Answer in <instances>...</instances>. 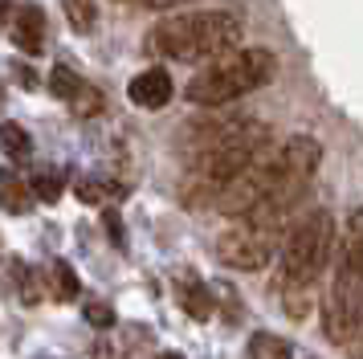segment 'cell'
Wrapping results in <instances>:
<instances>
[{
	"label": "cell",
	"mask_w": 363,
	"mask_h": 359,
	"mask_svg": "<svg viewBox=\"0 0 363 359\" xmlns=\"http://www.w3.org/2000/svg\"><path fill=\"white\" fill-rule=\"evenodd\" d=\"M269 143H274V135L257 118H225L216 127H204V135H196L192 155H188L192 167L184 180V204L188 209L213 204L220 188L233 176H241Z\"/></svg>",
	"instance_id": "obj_1"
},
{
	"label": "cell",
	"mask_w": 363,
	"mask_h": 359,
	"mask_svg": "<svg viewBox=\"0 0 363 359\" xmlns=\"http://www.w3.org/2000/svg\"><path fill=\"white\" fill-rule=\"evenodd\" d=\"M151 53L160 57H176V62H220L237 53L241 45V21L233 13H188L172 16L151 33Z\"/></svg>",
	"instance_id": "obj_2"
},
{
	"label": "cell",
	"mask_w": 363,
	"mask_h": 359,
	"mask_svg": "<svg viewBox=\"0 0 363 359\" xmlns=\"http://www.w3.org/2000/svg\"><path fill=\"white\" fill-rule=\"evenodd\" d=\"M274 74H278V57L269 49H237L229 57L204 65L196 78L188 82V102L225 106V102L249 94V90H262Z\"/></svg>",
	"instance_id": "obj_3"
},
{
	"label": "cell",
	"mask_w": 363,
	"mask_h": 359,
	"mask_svg": "<svg viewBox=\"0 0 363 359\" xmlns=\"http://www.w3.org/2000/svg\"><path fill=\"white\" fill-rule=\"evenodd\" d=\"M323 326H327V339L339 347L363 335V245L351 237H343V258L335 265L330 290L323 298Z\"/></svg>",
	"instance_id": "obj_4"
},
{
	"label": "cell",
	"mask_w": 363,
	"mask_h": 359,
	"mask_svg": "<svg viewBox=\"0 0 363 359\" xmlns=\"http://www.w3.org/2000/svg\"><path fill=\"white\" fill-rule=\"evenodd\" d=\"M330 253H335V216L327 209H314L290 228V237L281 245V286L314 290Z\"/></svg>",
	"instance_id": "obj_5"
},
{
	"label": "cell",
	"mask_w": 363,
	"mask_h": 359,
	"mask_svg": "<svg viewBox=\"0 0 363 359\" xmlns=\"http://www.w3.org/2000/svg\"><path fill=\"white\" fill-rule=\"evenodd\" d=\"M281 188V176H278V147L269 143L257 155V160L249 163L241 176H233L225 188H220V196L213 200V209L220 212V216H249V212L262 204L269 192H278Z\"/></svg>",
	"instance_id": "obj_6"
},
{
	"label": "cell",
	"mask_w": 363,
	"mask_h": 359,
	"mask_svg": "<svg viewBox=\"0 0 363 359\" xmlns=\"http://www.w3.org/2000/svg\"><path fill=\"white\" fill-rule=\"evenodd\" d=\"M274 249H278V233L257 225H233L229 233L216 237V258L233 270H262L269 265Z\"/></svg>",
	"instance_id": "obj_7"
},
{
	"label": "cell",
	"mask_w": 363,
	"mask_h": 359,
	"mask_svg": "<svg viewBox=\"0 0 363 359\" xmlns=\"http://www.w3.org/2000/svg\"><path fill=\"white\" fill-rule=\"evenodd\" d=\"M50 90H53V98L69 102V111L82 114V118H94V114L102 111V90H94V86H90L78 70H69V65H53Z\"/></svg>",
	"instance_id": "obj_8"
},
{
	"label": "cell",
	"mask_w": 363,
	"mask_h": 359,
	"mask_svg": "<svg viewBox=\"0 0 363 359\" xmlns=\"http://www.w3.org/2000/svg\"><path fill=\"white\" fill-rule=\"evenodd\" d=\"M127 98H131L135 106H143V111H160L172 102V78H167V70L160 65H151L143 74H135L131 86H127Z\"/></svg>",
	"instance_id": "obj_9"
},
{
	"label": "cell",
	"mask_w": 363,
	"mask_h": 359,
	"mask_svg": "<svg viewBox=\"0 0 363 359\" xmlns=\"http://www.w3.org/2000/svg\"><path fill=\"white\" fill-rule=\"evenodd\" d=\"M9 37H13V45H17L21 53L37 57V53L45 49V13H41L37 4H21L17 16H13V25H9Z\"/></svg>",
	"instance_id": "obj_10"
},
{
	"label": "cell",
	"mask_w": 363,
	"mask_h": 359,
	"mask_svg": "<svg viewBox=\"0 0 363 359\" xmlns=\"http://www.w3.org/2000/svg\"><path fill=\"white\" fill-rule=\"evenodd\" d=\"M176 298H180V306L188 310V319H196V323L213 319V310H216V290H213V286H204L196 274H180Z\"/></svg>",
	"instance_id": "obj_11"
},
{
	"label": "cell",
	"mask_w": 363,
	"mask_h": 359,
	"mask_svg": "<svg viewBox=\"0 0 363 359\" xmlns=\"http://www.w3.org/2000/svg\"><path fill=\"white\" fill-rule=\"evenodd\" d=\"M0 204L9 212H29L33 209V192H29V184L17 176V172H4L0 167Z\"/></svg>",
	"instance_id": "obj_12"
},
{
	"label": "cell",
	"mask_w": 363,
	"mask_h": 359,
	"mask_svg": "<svg viewBox=\"0 0 363 359\" xmlns=\"http://www.w3.org/2000/svg\"><path fill=\"white\" fill-rule=\"evenodd\" d=\"M78 196H82L86 204H102V200H118V196H127V188L115 184V180H106V176H82L78 180Z\"/></svg>",
	"instance_id": "obj_13"
},
{
	"label": "cell",
	"mask_w": 363,
	"mask_h": 359,
	"mask_svg": "<svg viewBox=\"0 0 363 359\" xmlns=\"http://www.w3.org/2000/svg\"><path fill=\"white\" fill-rule=\"evenodd\" d=\"M0 147H4V155L13 163H25L33 155V139H29V131L17 127V123H4V127H0Z\"/></svg>",
	"instance_id": "obj_14"
},
{
	"label": "cell",
	"mask_w": 363,
	"mask_h": 359,
	"mask_svg": "<svg viewBox=\"0 0 363 359\" xmlns=\"http://www.w3.org/2000/svg\"><path fill=\"white\" fill-rule=\"evenodd\" d=\"M249 359H294V347L278 335H269V331H257L249 339Z\"/></svg>",
	"instance_id": "obj_15"
},
{
	"label": "cell",
	"mask_w": 363,
	"mask_h": 359,
	"mask_svg": "<svg viewBox=\"0 0 363 359\" xmlns=\"http://www.w3.org/2000/svg\"><path fill=\"white\" fill-rule=\"evenodd\" d=\"M50 286H53V298H57V302H74L78 290H82L78 274L69 270L66 261H50Z\"/></svg>",
	"instance_id": "obj_16"
},
{
	"label": "cell",
	"mask_w": 363,
	"mask_h": 359,
	"mask_svg": "<svg viewBox=\"0 0 363 359\" xmlns=\"http://www.w3.org/2000/svg\"><path fill=\"white\" fill-rule=\"evenodd\" d=\"M62 9H66V21H69L74 33L94 29V16H99V4H94V0H62Z\"/></svg>",
	"instance_id": "obj_17"
},
{
	"label": "cell",
	"mask_w": 363,
	"mask_h": 359,
	"mask_svg": "<svg viewBox=\"0 0 363 359\" xmlns=\"http://www.w3.org/2000/svg\"><path fill=\"white\" fill-rule=\"evenodd\" d=\"M13 274H17V286H21V302L33 306L37 298H41V290H37V274H29L25 261H13Z\"/></svg>",
	"instance_id": "obj_18"
},
{
	"label": "cell",
	"mask_w": 363,
	"mask_h": 359,
	"mask_svg": "<svg viewBox=\"0 0 363 359\" xmlns=\"http://www.w3.org/2000/svg\"><path fill=\"white\" fill-rule=\"evenodd\" d=\"M29 192L33 196H41V200H57L62 196V176H53V172H37L33 176V184H29Z\"/></svg>",
	"instance_id": "obj_19"
},
{
	"label": "cell",
	"mask_w": 363,
	"mask_h": 359,
	"mask_svg": "<svg viewBox=\"0 0 363 359\" xmlns=\"http://www.w3.org/2000/svg\"><path fill=\"white\" fill-rule=\"evenodd\" d=\"M86 323L90 326H115V310L106 302H86Z\"/></svg>",
	"instance_id": "obj_20"
},
{
	"label": "cell",
	"mask_w": 363,
	"mask_h": 359,
	"mask_svg": "<svg viewBox=\"0 0 363 359\" xmlns=\"http://www.w3.org/2000/svg\"><path fill=\"white\" fill-rule=\"evenodd\" d=\"M106 228H111V237H115V241H123V228H118V216H115V212H106Z\"/></svg>",
	"instance_id": "obj_21"
},
{
	"label": "cell",
	"mask_w": 363,
	"mask_h": 359,
	"mask_svg": "<svg viewBox=\"0 0 363 359\" xmlns=\"http://www.w3.org/2000/svg\"><path fill=\"white\" fill-rule=\"evenodd\" d=\"M151 9H176V4H188V0H147Z\"/></svg>",
	"instance_id": "obj_22"
},
{
	"label": "cell",
	"mask_w": 363,
	"mask_h": 359,
	"mask_svg": "<svg viewBox=\"0 0 363 359\" xmlns=\"http://www.w3.org/2000/svg\"><path fill=\"white\" fill-rule=\"evenodd\" d=\"M155 359H184V355H176V351H164V355H155Z\"/></svg>",
	"instance_id": "obj_23"
},
{
	"label": "cell",
	"mask_w": 363,
	"mask_h": 359,
	"mask_svg": "<svg viewBox=\"0 0 363 359\" xmlns=\"http://www.w3.org/2000/svg\"><path fill=\"white\" fill-rule=\"evenodd\" d=\"M0 4H4V0H0Z\"/></svg>",
	"instance_id": "obj_24"
}]
</instances>
